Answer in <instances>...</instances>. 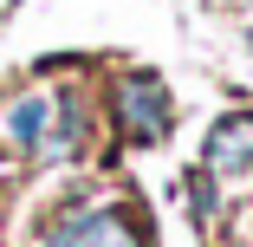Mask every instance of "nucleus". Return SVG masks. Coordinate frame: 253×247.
<instances>
[{"instance_id": "obj_1", "label": "nucleus", "mask_w": 253, "mask_h": 247, "mask_svg": "<svg viewBox=\"0 0 253 247\" xmlns=\"http://www.w3.org/2000/svg\"><path fill=\"white\" fill-rule=\"evenodd\" d=\"M45 247H143V228L124 208H72L45 228Z\"/></svg>"}, {"instance_id": "obj_2", "label": "nucleus", "mask_w": 253, "mask_h": 247, "mask_svg": "<svg viewBox=\"0 0 253 247\" xmlns=\"http://www.w3.org/2000/svg\"><path fill=\"white\" fill-rule=\"evenodd\" d=\"M117 117H124V130L136 143H163L169 137V91H163V78L156 72L117 78Z\"/></svg>"}, {"instance_id": "obj_3", "label": "nucleus", "mask_w": 253, "mask_h": 247, "mask_svg": "<svg viewBox=\"0 0 253 247\" xmlns=\"http://www.w3.org/2000/svg\"><path fill=\"white\" fill-rule=\"evenodd\" d=\"M45 124H52V98H45V91H26V98H13V104L0 111V143L20 150V156H33L39 143H45Z\"/></svg>"}, {"instance_id": "obj_4", "label": "nucleus", "mask_w": 253, "mask_h": 247, "mask_svg": "<svg viewBox=\"0 0 253 247\" xmlns=\"http://www.w3.org/2000/svg\"><path fill=\"white\" fill-rule=\"evenodd\" d=\"M240 163H253V117H221L208 130V169L221 176V169H240Z\"/></svg>"}]
</instances>
